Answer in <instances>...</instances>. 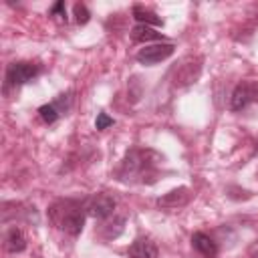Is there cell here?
Masks as SVG:
<instances>
[{"mask_svg":"<svg viewBox=\"0 0 258 258\" xmlns=\"http://www.w3.org/2000/svg\"><path fill=\"white\" fill-rule=\"evenodd\" d=\"M161 161H163V155H159L153 149H131L121 161L119 177L125 181L137 177L143 183H153L157 175V165Z\"/></svg>","mask_w":258,"mask_h":258,"instance_id":"1","label":"cell"},{"mask_svg":"<svg viewBox=\"0 0 258 258\" xmlns=\"http://www.w3.org/2000/svg\"><path fill=\"white\" fill-rule=\"evenodd\" d=\"M48 218L58 230L77 236L85 224V206L77 200H58L48 208Z\"/></svg>","mask_w":258,"mask_h":258,"instance_id":"2","label":"cell"},{"mask_svg":"<svg viewBox=\"0 0 258 258\" xmlns=\"http://www.w3.org/2000/svg\"><path fill=\"white\" fill-rule=\"evenodd\" d=\"M200 73H202V56L187 54L171 71V87L173 89H183V87L196 83Z\"/></svg>","mask_w":258,"mask_h":258,"instance_id":"3","label":"cell"},{"mask_svg":"<svg viewBox=\"0 0 258 258\" xmlns=\"http://www.w3.org/2000/svg\"><path fill=\"white\" fill-rule=\"evenodd\" d=\"M40 73V67L36 62H30V60H18V62H12L8 64L6 69V89L8 87H20L28 81H32L36 75Z\"/></svg>","mask_w":258,"mask_h":258,"instance_id":"4","label":"cell"},{"mask_svg":"<svg viewBox=\"0 0 258 258\" xmlns=\"http://www.w3.org/2000/svg\"><path fill=\"white\" fill-rule=\"evenodd\" d=\"M115 206H117L115 198L101 191V194H95V196L85 204V210H87V214H89L91 218L105 220V218H109V216L115 212Z\"/></svg>","mask_w":258,"mask_h":258,"instance_id":"5","label":"cell"},{"mask_svg":"<svg viewBox=\"0 0 258 258\" xmlns=\"http://www.w3.org/2000/svg\"><path fill=\"white\" fill-rule=\"evenodd\" d=\"M173 50H175V46H173L171 42L149 44V46H145V48H141V50L137 52V60H139L141 64L151 67V64H157V62L169 58V56L173 54Z\"/></svg>","mask_w":258,"mask_h":258,"instance_id":"6","label":"cell"},{"mask_svg":"<svg viewBox=\"0 0 258 258\" xmlns=\"http://www.w3.org/2000/svg\"><path fill=\"white\" fill-rule=\"evenodd\" d=\"M194 198V191L187 187V185H179L175 189H169L167 194H163L159 200H157V206L161 210H177V208H183L191 202Z\"/></svg>","mask_w":258,"mask_h":258,"instance_id":"7","label":"cell"},{"mask_svg":"<svg viewBox=\"0 0 258 258\" xmlns=\"http://www.w3.org/2000/svg\"><path fill=\"white\" fill-rule=\"evenodd\" d=\"M252 101H258V85L256 83H240L236 85V89L232 91V97H230V109L232 111H240L244 109L248 103Z\"/></svg>","mask_w":258,"mask_h":258,"instance_id":"8","label":"cell"},{"mask_svg":"<svg viewBox=\"0 0 258 258\" xmlns=\"http://www.w3.org/2000/svg\"><path fill=\"white\" fill-rule=\"evenodd\" d=\"M127 254H129V258H157L159 250H157V246H155V242L151 238L139 236V238H135L131 242Z\"/></svg>","mask_w":258,"mask_h":258,"instance_id":"9","label":"cell"},{"mask_svg":"<svg viewBox=\"0 0 258 258\" xmlns=\"http://www.w3.org/2000/svg\"><path fill=\"white\" fill-rule=\"evenodd\" d=\"M191 246L204 256V258H214L218 254V244L204 232H196L191 236Z\"/></svg>","mask_w":258,"mask_h":258,"instance_id":"10","label":"cell"},{"mask_svg":"<svg viewBox=\"0 0 258 258\" xmlns=\"http://www.w3.org/2000/svg\"><path fill=\"white\" fill-rule=\"evenodd\" d=\"M4 248H6V252H12V254L22 252V250L26 248V236H24V232H22L20 228L12 226V228L4 234Z\"/></svg>","mask_w":258,"mask_h":258,"instance_id":"11","label":"cell"},{"mask_svg":"<svg viewBox=\"0 0 258 258\" xmlns=\"http://www.w3.org/2000/svg\"><path fill=\"white\" fill-rule=\"evenodd\" d=\"M131 38L135 42H147V40H161L163 34L153 30V28H149V26H145V24H137V26L131 28Z\"/></svg>","mask_w":258,"mask_h":258,"instance_id":"12","label":"cell"},{"mask_svg":"<svg viewBox=\"0 0 258 258\" xmlns=\"http://www.w3.org/2000/svg\"><path fill=\"white\" fill-rule=\"evenodd\" d=\"M133 16L139 20V24H155V26H161L163 24L161 18L155 12H151V10H147V8L139 6V4L133 6Z\"/></svg>","mask_w":258,"mask_h":258,"instance_id":"13","label":"cell"},{"mask_svg":"<svg viewBox=\"0 0 258 258\" xmlns=\"http://www.w3.org/2000/svg\"><path fill=\"white\" fill-rule=\"evenodd\" d=\"M123 224H125V218H115V222L105 224V226H103V238H105V240L117 238V236L123 232Z\"/></svg>","mask_w":258,"mask_h":258,"instance_id":"14","label":"cell"},{"mask_svg":"<svg viewBox=\"0 0 258 258\" xmlns=\"http://www.w3.org/2000/svg\"><path fill=\"white\" fill-rule=\"evenodd\" d=\"M38 115H40V119H42L44 123H54V121L58 119L60 111H58V107H56L54 103H46V105L38 107Z\"/></svg>","mask_w":258,"mask_h":258,"instance_id":"15","label":"cell"},{"mask_svg":"<svg viewBox=\"0 0 258 258\" xmlns=\"http://www.w3.org/2000/svg\"><path fill=\"white\" fill-rule=\"evenodd\" d=\"M89 18H91L89 8H87L85 4H81V2H77V4H75V22H77V24H87Z\"/></svg>","mask_w":258,"mask_h":258,"instance_id":"16","label":"cell"},{"mask_svg":"<svg viewBox=\"0 0 258 258\" xmlns=\"http://www.w3.org/2000/svg\"><path fill=\"white\" fill-rule=\"evenodd\" d=\"M111 125H113V117H109L107 113H99V115H97L95 127H97L99 131H103V129H107V127H111Z\"/></svg>","mask_w":258,"mask_h":258,"instance_id":"17","label":"cell"},{"mask_svg":"<svg viewBox=\"0 0 258 258\" xmlns=\"http://www.w3.org/2000/svg\"><path fill=\"white\" fill-rule=\"evenodd\" d=\"M50 14H56L58 18L67 20V12H64V2H56L52 8H50Z\"/></svg>","mask_w":258,"mask_h":258,"instance_id":"18","label":"cell"},{"mask_svg":"<svg viewBox=\"0 0 258 258\" xmlns=\"http://www.w3.org/2000/svg\"><path fill=\"white\" fill-rule=\"evenodd\" d=\"M248 258H258V240L252 242V246L248 248Z\"/></svg>","mask_w":258,"mask_h":258,"instance_id":"19","label":"cell"}]
</instances>
